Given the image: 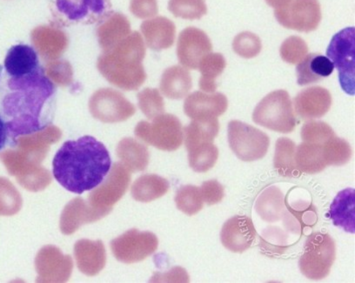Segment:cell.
<instances>
[{"instance_id": "6da1fadb", "label": "cell", "mask_w": 355, "mask_h": 283, "mask_svg": "<svg viewBox=\"0 0 355 283\" xmlns=\"http://www.w3.org/2000/svg\"><path fill=\"white\" fill-rule=\"evenodd\" d=\"M2 101V112L12 142L52 123L56 87L42 67L21 78H10Z\"/></svg>"}, {"instance_id": "7a4b0ae2", "label": "cell", "mask_w": 355, "mask_h": 283, "mask_svg": "<svg viewBox=\"0 0 355 283\" xmlns=\"http://www.w3.org/2000/svg\"><path fill=\"white\" fill-rule=\"evenodd\" d=\"M112 160L103 143L92 136L68 141L54 156L53 175L71 193L93 190L110 171Z\"/></svg>"}, {"instance_id": "3957f363", "label": "cell", "mask_w": 355, "mask_h": 283, "mask_svg": "<svg viewBox=\"0 0 355 283\" xmlns=\"http://www.w3.org/2000/svg\"><path fill=\"white\" fill-rule=\"evenodd\" d=\"M146 52L141 34L135 31L112 49L102 52L98 70L114 86L125 91L138 90L148 77L143 66Z\"/></svg>"}, {"instance_id": "277c9868", "label": "cell", "mask_w": 355, "mask_h": 283, "mask_svg": "<svg viewBox=\"0 0 355 283\" xmlns=\"http://www.w3.org/2000/svg\"><path fill=\"white\" fill-rule=\"evenodd\" d=\"M56 26L100 24L112 13L111 0H49Z\"/></svg>"}, {"instance_id": "5b68a950", "label": "cell", "mask_w": 355, "mask_h": 283, "mask_svg": "<svg viewBox=\"0 0 355 283\" xmlns=\"http://www.w3.org/2000/svg\"><path fill=\"white\" fill-rule=\"evenodd\" d=\"M254 123L281 134L295 130L297 119L288 92L276 90L266 95L256 105L252 114Z\"/></svg>"}, {"instance_id": "8992f818", "label": "cell", "mask_w": 355, "mask_h": 283, "mask_svg": "<svg viewBox=\"0 0 355 283\" xmlns=\"http://www.w3.org/2000/svg\"><path fill=\"white\" fill-rule=\"evenodd\" d=\"M336 242L329 234L315 233L306 239L299 261L300 271L310 280H322L329 275L336 261Z\"/></svg>"}, {"instance_id": "52a82bcc", "label": "cell", "mask_w": 355, "mask_h": 283, "mask_svg": "<svg viewBox=\"0 0 355 283\" xmlns=\"http://www.w3.org/2000/svg\"><path fill=\"white\" fill-rule=\"evenodd\" d=\"M152 121L139 122L135 130L136 137L162 151L173 152L182 146L183 128L175 115L163 114Z\"/></svg>"}, {"instance_id": "ba28073f", "label": "cell", "mask_w": 355, "mask_h": 283, "mask_svg": "<svg viewBox=\"0 0 355 283\" xmlns=\"http://www.w3.org/2000/svg\"><path fill=\"white\" fill-rule=\"evenodd\" d=\"M227 138L232 151L245 162L264 158L270 146L268 135L240 121L228 123Z\"/></svg>"}, {"instance_id": "9c48e42d", "label": "cell", "mask_w": 355, "mask_h": 283, "mask_svg": "<svg viewBox=\"0 0 355 283\" xmlns=\"http://www.w3.org/2000/svg\"><path fill=\"white\" fill-rule=\"evenodd\" d=\"M0 162L4 164L10 175L15 176L24 189L31 192L46 189L53 182L49 169L27 160L17 149H8L0 153Z\"/></svg>"}, {"instance_id": "30bf717a", "label": "cell", "mask_w": 355, "mask_h": 283, "mask_svg": "<svg viewBox=\"0 0 355 283\" xmlns=\"http://www.w3.org/2000/svg\"><path fill=\"white\" fill-rule=\"evenodd\" d=\"M339 73L341 87L347 94H354L355 37L354 27L341 30L333 37L327 50Z\"/></svg>"}, {"instance_id": "8fae6325", "label": "cell", "mask_w": 355, "mask_h": 283, "mask_svg": "<svg viewBox=\"0 0 355 283\" xmlns=\"http://www.w3.org/2000/svg\"><path fill=\"white\" fill-rule=\"evenodd\" d=\"M89 110L98 121L118 123L131 118L136 108L121 92L112 88H101L92 95Z\"/></svg>"}, {"instance_id": "7c38bea8", "label": "cell", "mask_w": 355, "mask_h": 283, "mask_svg": "<svg viewBox=\"0 0 355 283\" xmlns=\"http://www.w3.org/2000/svg\"><path fill=\"white\" fill-rule=\"evenodd\" d=\"M275 16L285 28L300 33L313 32L322 18L319 0H291L283 8L275 9Z\"/></svg>"}, {"instance_id": "4fadbf2b", "label": "cell", "mask_w": 355, "mask_h": 283, "mask_svg": "<svg viewBox=\"0 0 355 283\" xmlns=\"http://www.w3.org/2000/svg\"><path fill=\"white\" fill-rule=\"evenodd\" d=\"M159 246V240L151 232L131 230L111 242L112 254L119 261L132 264L144 261Z\"/></svg>"}, {"instance_id": "5bb4252c", "label": "cell", "mask_w": 355, "mask_h": 283, "mask_svg": "<svg viewBox=\"0 0 355 283\" xmlns=\"http://www.w3.org/2000/svg\"><path fill=\"white\" fill-rule=\"evenodd\" d=\"M129 172L121 162H115L107 178L89 194L88 203L98 209L112 210L128 191L131 182Z\"/></svg>"}, {"instance_id": "9a60e30c", "label": "cell", "mask_w": 355, "mask_h": 283, "mask_svg": "<svg viewBox=\"0 0 355 283\" xmlns=\"http://www.w3.org/2000/svg\"><path fill=\"white\" fill-rule=\"evenodd\" d=\"M37 282H66L73 269V259L52 245L41 248L35 258Z\"/></svg>"}, {"instance_id": "2e32d148", "label": "cell", "mask_w": 355, "mask_h": 283, "mask_svg": "<svg viewBox=\"0 0 355 283\" xmlns=\"http://www.w3.org/2000/svg\"><path fill=\"white\" fill-rule=\"evenodd\" d=\"M211 51L213 45L209 37L196 27H187L178 37V60L187 69L198 70L200 61Z\"/></svg>"}, {"instance_id": "e0dca14e", "label": "cell", "mask_w": 355, "mask_h": 283, "mask_svg": "<svg viewBox=\"0 0 355 283\" xmlns=\"http://www.w3.org/2000/svg\"><path fill=\"white\" fill-rule=\"evenodd\" d=\"M61 136L62 132L59 128L49 125L42 130L19 136L12 144L30 162L41 164L50 151L51 146L59 142Z\"/></svg>"}, {"instance_id": "ac0fdd59", "label": "cell", "mask_w": 355, "mask_h": 283, "mask_svg": "<svg viewBox=\"0 0 355 283\" xmlns=\"http://www.w3.org/2000/svg\"><path fill=\"white\" fill-rule=\"evenodd\" d=\"M111 212L112 210L94 207L80 197L75 198L63 209L60 230L64 234H73L83 225L100 221Z\"/></svg>"}, {"instance_id": "d6986e66", "label": "cell", "mask_w": 355, "mask_h": 283, "mask_svg": "<svg viewBox=\"0 0 355 283\" xmlns=\"http://www.w3.org/2000/svg\"><path fill=\"white\" fill-rule=\"evenodd\" d=\"M31 42L46 62L59 60L69 46L66 33L56 26L35 27L31 33Z\"/></svg>"}, {"instance_id": "ffe728a7", "label": "cell", "mask_w": 355, "mask_h": 283, "mask_svg": "<svg viewBox=\"0 0 355 283\" xmlns=\"http://www.w3.org/2000/svg\"><path fill=\"white\" fill-rule=\"evenodd\" d=\"M256 230L250 218L236 216L226 221L222 227L220 240L223 246L233 253H243L251 248Z\"/></svg>"}, {"instance_id": "44dd1931", "label": "cell", "mask_w": 355, "mask_h": 283, "mask_svg": "<svg viewBox=\"0 0 355 283\" xmlns=\"http://www.w3.org/2000/svg\"><path fill=\"white\" fill-rule=\"evenodd\" d=\"M228 101L221 93L206 94L197 91L184 102V112L192 119L218 118L227 110Z\"/></svg>"}, {"instance_id": "7402d4cb", "label": "cell", "mask_w": 355, "mask_h": 283, "mask_svg": "<svg viewBox=\"0 0 355 283\" xmlns=\"http://www.w3.org/2000/svg\"><path fill=\"white\" fill-rule=\"evenodd\" d=\"M331 105L332 95L322 87L306 88L295 98V112L303 121L323 117L330 110Z\"/></svg>"}, {"instance_id": "603a6c76", "label": "cell", "mask_w": 355, "mask_h": 283, "mask_svg": "<svg viewBox=\"0 0 355 283\" xmlns=\"http://www.w3.org/2000/svg\"><path fill=\"white\" fill-rule=\"evenodd\" d=\"M74 255L78 268L85 275L94 276L103 271L107 254L101 241L83 239L74 245Z\"/></svg>"}, {"instance_id": "cb8c5ba5", "label": "cell", "mask_w": 355, "mask_h": 283, "mask_svg": "<svg viewBox=\"0 0 355 283\" xmlns=\"http://www.w3.org/2000/svg\"><path fill=\"white\" fill-rule=\"evenodd\" d=\"M141 30L146 46L156 52L170 49L175 42L176 26L166 17L159 16L145 20L141 24Z\"/></svg>"}, {"instance_id": "d4e9b609", "label": "cell", "mask_w": 355, "mask_h": 283, "mask_svg": "<svg viewBox=\"0 0 355 283\" xmlns=\"http://www.w3.org/2000/svg\"><path fill=\"white\" fill-rule=\"evenodd\" d=\"M5 67L10 77L26 76L33 74L40 67L39 56L33 47L17 45L10 49L6 54Z\"/></svg>"}, {"instance_id": "484cf974", "label": "cell", "mask_w": 355, "mask_h": 283, "mask_svg": "<svg viewBox=\"0 0 355 283\" xmlns=\"http://www.w3.org/2000/svg\"><path fill=\"white\" fill-rule=\"evenodd\" d=\"M334 66L329 58L320 53H310L296 67L299 86L319 83L333 74Z\"/></svg>"}, {"instance_id": "4316f807", "label": "cell", "mask_w": 355, "mask_h": 283, "mask_svg": "<svg viewBox=\"0 0 355 283\" xmlns=\"http://www.w3.org/2000/svg\"><path fill=\"white\" fill-rule=\"evenodd\" d=\"M132 33L131 24L121 12H112L98 24L97 37L102 52L112 49Z\"/></svg>"}, {"instance_id": "83f0119b", "label": "cell", "mask_w": 355, "mask_h": 283, "mask_svg": "<svg viewBox=\"0 0 355 283\" xmlns=\"http://www.w3.org/2000/svg\"><path fill=\"white\" fill-rule=\"evenodd\" d=\"M327 142H302V144L296 146L295 163L300 173L315 175L323 171L329 166L324 148Z\"/></svg>"}, {"instance_id": "f1b7e54d", "label": "cell", "mask_w": 355, "mask_h": 283, "mask_svg": "<svg viewBox=\"0 0 355 283\" xmlns=\"http://www.w3.org/2000/svg\"><path fill=\"white\" fill-rule=\"evenodd\" d=\"M192 87L193 80L189 70L180 66L167 68L160 80V91L171 100H182L189 95Z\"/></svg>"}, {"instance_id": "f546056e", "label": "cell", "mask_w": 355, "mask_h": 283, "mask_svg": "<svg viewBox=\"0 0 355 283\" xmlns=\"http://www.w3.org/2000/svg\"><path fill=\"white\" fill-rule=\"evenodd\" d=\"M220 131L217 118L193 119L183 129V141L187 151L199 146L214 143Z\"/></svg>"}, {"instance_id": "4dcf8cb0", "label": "cell", "mask_w": 355, "mask_h": 283, "mask_svg": "<svg viewBox=\"0 0 355 283\" xmlns=\"http://www.w3.org/2000/svg\"><path fill=\"white\" fill-rule=\"evenodd\" d=\"M355 192L353 189H347L337 194L330 207V217L334 226L343 228L347 233L355 232Z\"/></svg>"}, {"instance_id": "1f68e13d", "label": "cell", "mask_w": 355, "mask_h": 283, "mask_svg": "<svg viewBox=\"0 0 355 283\" xmlns=\"http://www.w3.org/2000/svg\"><path fill=\"white\" fill-rule=\"evenodd\" d=\"M116 153L123 165L131 172H141L148 168L150 155L148 146L132 138L119 142Z\"/></svg>"}, {"instance_id": "d6a6232c", "label": "cell", "mask_w": 355, "mask_h": 283, "mask_svg": "<svg viewBox=\"0 0 355 283\" xmlns=\"http://www.w3.org/2000/svg\"><path fill=\"white\" fill-rule=\"evenodd\" d=\"M168 180L157 175H144L132 186V196L139 203H151L165 196L169 190Z\"/></svg>"}, {"instance_id": "836d02e7", "label": "cell", "mask_w": 355, "mask_h": 283, "mask_svg": "<svg viewBox=\"0 0 355 283\" xmlns=\"http://www.w3.org/2000/svg\"><path fill=\"white\" fill-rule=\"evenodd\" d=\"M227 67V61L221 53H210L200 61L198 70L200 71L199 86L205 93L213 94L217 89L216 80Z\"/></svg>"}, {"instance_id": "e575fe53", "label": "cell", "mask_w": 355, "mask_h": 283, "mask_svg": "<svg viewBox=\"0 0 355 283\" xmlns=\"http://www.w3.org/2000/svg\"><path fill=\"white\" fill-rule=\"evenodd\" d=\"M295 143L288 138H279L276 142L274 165L279 175L297 178L300 173L295 163Z\"/></svg>"}, {"instance_id": "d590c367", "label": "cell", "mask_w": 355, "mask_h": 283, "mask_svg": "<svg viewBox=\"0 0 355 283\" xmlns=\"http://www.w3.org/2000/svg\"><path fill=\"white\" fill-rule=\"evenodd\" d=\"M256 207V211L263 220L274 223L281 219L282 211L284 210V196L276 187H269L259 196Z\"/></svg>"}, {"instance_id": "8d00e7d4", "label": "cell", "mask_w": 355, "mask_h": 283, "mask_svg": "<svg viewBox=\"0 0 355 283\" xmlns=\"http://www.w3.org/2000/svg\"><path fill=\"white\" fill-rule=\"evenodd\" d=\"M175 203L178 209L192 216L202 210L204 200L200 187L187 185L178 190Z\"/></svg>"}, {"instance_id": "74e56055", "label": "cell", "mask_w": 355, "mask_h": 283, "mask_svg": "<svg viewBox=\"0 0 355 283\" xmlns=\"http://www.w3.org/2000/svg\"><path fill=\"white\" fill-rule=\"evenodd\" d=\"M21 207V194L8 179L0 177V216H15Z\"/></svg>"}, {"instance_id": "f35d334b", "label": "cell", "mask_w": 355, "mask_h": 283, "mask_svg": "<svg viewBox=\"0 0 355 283\" xmlns=\"http://www.w3.org/2000/svg\"><path fill=\"white\" fill-rule=\"evenodd\" d=\"M189 152V165L196 173H206L213 169L218 158V149L214 143L199 146Z\"/></svg>"}, {"instance_id": "ab89813d", "label": "cell", "mask_w": 355, "mask_h": 283, "mask_svg": "<svg viewBox=\"0 0 355 283\" xmlns=\"http://www.w3.org/2000/svg\"><path fill=\"white\" fill-rule=\"evenodd\" d=\"M168 9L176 18L200 19L207 13L205 0H169Z\"/></svg>"}, {"instance_id": "60d3db41", "label": "cell", "mask_w": 355, "mask_h": 283, "mask_svg": "<svg viewBox=\"0 0 355 283\" xmlns=\"http://www.w3.org/2000/svg\"><path fill=\"white\" fill-rule=\"evenodd\" d=\"M137 98L141 112L151 121L157 116L165 114V103L158 89L145 88L139 92Z\"/></svg>"}, {"instance_id": "b9f144b4", "label": "cell", "mask_w": 355, "mask_h": 283, "mask_svg": "<svg viewBox=\"0 0 355 283\" xmlns=\"http://www.w3.org/2000/svg\"><path fill=\"white\" fill-rule=\"evenodd\" d=\"M43 69L44 74L54 85L68 87L73 83V68L67 60L59 59L47 61Z\"/></svg>"}, {"instance_id": "7bdbcfd3", "label": "cell", "mask_w": 355, "mask_h": 283, "mask_svg": "<svg viewBox=\"0 0 355 283\" xmlns=\"http://www.w3.org/2000/svg\"><path fill=\"white\" fill-rule=\"evenodd\" d=\"M233 49L239 56L244 59H252L261 53V40L258 35L251 32L241 33L234 37Z\"/></svg>"}, {"instance_id": "ee69618b", "label": "cell", "mask_w": 355, "mask_h": 283, "mask_svg": "<svg viewBox=\"0 0 355 283\" xmlns=\"http://www.w3.org/2000/svg\"><path fill=\"white\" fill-rule=\"evenodd\" d=\"M279 53L285 62L299 64L309 53V46L302 37L291 36L282 44Z\"/></svg>"}, {"instance_id": "f6af8a7d", "label": "cell", "mask_w": 355, "mask_h": 283, "mask_svg": "<svg viewBox=\"0 0 355 283\" xmlns=\"http://www.w3.org/2000/svg\"><path fill=\"white\" fill-rule=\"evenodd\" d=\"M130 12L136 18L152 19L158 15L159 8L157 0H131Z\"/></svg>"}, {"instance_id": "bcb514c9", "label": "cell", "mask_w": 355, "mask_h": 283, "mask_svg": "<svg viewBox=\"0 0 355 283\" xmlns=\"http://www.w3.org/2000/svg\"><path fill=\"white\" fill-rule=\"evenodd\" d=\"M200 190L201 194H202L204 203H207L208 206L220 203L225 196L223 186L214 180L205 182L201 185Z\"/></svg>"}, {"instance_id": "7dc6e473", "label": "cell", "mask_w": 355, "mask_h": 283, "mask_svg": "<svg viewBox=\"0 0 355 283\" xmlns=\"http://www.w3.org/2000/svg\"><path fill=\"white\" fill-rule=\"evenodd\" d=\"M8 129L6 127L4 119L0 116V151L5 148L8 141Z\"/></svg>"}, {"instance_id": "c3c4849f", "label": "cell", "mask_w": 355, "mask_h": 283, "mask_svg": "<svg viewBox=\"0 0 355 283\" xmlns=\"http://www.w3.org/2000/svg\"><path fill=\"white\" fill-rule=\"evenodd\" d=\"M266 4L275 9L282 8L291 2V0H265Z\"/></svg>"}, {"instance_id": "681fc988", "label": "cell", "mask_w": 355, "mask_h": 283, "mask_svg": "<svg viewBox=\"0 0 355 283\" xmlns=\"http://www.w3.org/2000/svg\"><path fill=\"white\" fill-rule=\"evenodd\" d=\"M2 70H3V67H2L1 65H0V76H1Z\"/></svg>"}]
</instances>
